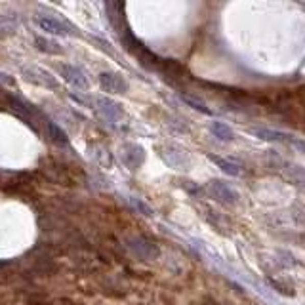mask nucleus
I'll list each match as a JSON object with an SVG mask.
<instances>
[{
  "instance_id": "nucleus-13",
  "label": "nucleus",
  "mask_w": 305,
  "mask_h": 305,
  "mask_svg": "<svg viewBox=\"0 0 305 305\" xmlns=\"http://www.w3.org/2000/svg\"><path fill=\"white\" fill-rule=\"evenodd\" d=\"M48 132H50V138L54 143H58V145H67V134L61 128H58L54 122H48Z\"/></svg>"
},
{
  "instance_id": "nucleus-2",
  "label": "nucleus",
  "mask_w": 305,
  "mask_h": 305,
  "mask_svg": "<svg viewBox=\"0 0 305 305\" xmlns=\"http://www.w3.org/2000/svg\"><path fill=\"white\" fill-rule=\"evenodd\" d=\"M35 23L38 27L50 35H58V37H65V35H74V31L71 25L63 23L58 17H52V15H35Z\"/></svg>"
},
{
  "instance_id": "nucleus-7",
  "label": "nucleus",
  "mask_w": 305,
  "mask_h": 305,
  "mask_svg": "<svg viewBox=\"0 0 305 305\" xmlns=\"http://www.w3.org/2000/svg\"><path fill=\"white\" fill-rule=\"evenodd\" d=\"M59 71L63 74V79L69 82V84H73L74 88H80V90H88V79L84 77V73L77 69L73 65H59Z\"/></svg>"
},
{
  "instance_id": "nucleus-14",
  "label": "nucleus",
  "mask_w": 305,
  "mask_h": 305,
  "mask_svg": "<svg viewBox=\"0 0 305 305\" xmlns=\"http://www.w3.org/2000/svg\"><path fill=\"white\" fill-rule=\"evenodd\" d=\"M182 97H183V101H185V103H189L191 107H193V109H196V111H198V113H204V115H210V113H212V111L208 109V105H206V103L200 101V99H196V97H193V95L183 94Z\"/></svg>"
},
{
  "instance_id": "nucleus-12",
  "label": "nucleus",
  "mask_w": 305,
  "mask_h": 305,
  "mask_svg": "<svg viewBox=\"0 0 305 305\" xmlns=\"http://www.w3.org/2000/svg\"><path fill=\"white\" fill-rule=\"evenodd\" d=\"M97 103L105 105L103 113L109 116L111 120H115V118H120V116H122V109H120V105H116V103L109 101V99H97Z\"/></svg>"
},
{
  "instance_id": "nucleus-8",
  "label": "nucleus",
  "mask_w": 305,
  "mask_h": 305,
  "mask_svg": "<svg viewBox=\"0 0 305 305\" xmlns=\"http://www.w3.org/2000/svg\"><path fill=\"white\" fill-rule=\"evenodd\" d=\"M23 74L27 77V80L35 82V84H40V86L46 88H58L56 80L52 79V74H48L38 67H23Z\"/></svg>"
},
{
  "instance_id": "nucleus-1",
  "label": "nucleus",
  "mask_w": 305,
  "mask_h": 305,
  "mask_svg": "<svg viewBox=\"0 0 305 305\" xmlns=\"http://www.w3.org/2000/svg\"><path fill=\"white\" fill-rule=\"evenodd\" d=\"M2 191H6L8 195H19V196H27L33 195V183H31L29 175L25 174H14L6 177L4 182L0 183Z\"/></svg>"
},
{
  "instance_id": "nucleus-3",
  "label": "nucleus",
  "mask_w": 305,
  "mask_h": 305,
  "mask_svg": "<svg viewBox=\"0 0 305 305\" xmlns=\"http://www.w3.org/2000/svg\"><path fill=\"white\" fill-rule=\"evenodd\" d=\"M42 172L48 180H52L54 183H59V185H73L74 182L71 172L67 170V166L58 164V162H50V164L42 166Z\"/></svg>"
},
{
  "instance_id": "nucleus-11",
  "label": "nucleus",
  "mask_w": 305,
  "mask_h": 305,
  "mask_svg": "<svg viewBox=\"0 0 305 305\" xmlns=\"http://www.w3.org/2000/svg\"><path fill=\"white\" fill-rule=\"evenodd\" d=\"M212 160H214V162H216V164H218L225 174H229V175H240L242 174L239 162H233V160H227V159H219V157H212Z\"/></svg>"
},
{
  "instance_id": "nucleus-4",
  "label": "nucleus",
  "mask_w": 305,
  "mask_h": 305,
  "mask_svg": "<svg viewBox=\"0 0 305 305\" xmlns=\"http://www.w3.org/2000/svg\"><path fill=\"white\" fill-rule=\"evenodd\" d=\"M208 191H210V195L214 196V198H218L219 202H223V204H235L239 200V195H237L227 183L218 182V180L210 182Z\"/></svg>"
},
{
  "instance_id": "nucleus-15",
  "label": "nucleus",
  "mask_w": 305,
  "mask_h": 305,
  "mask_svg": "<svg viewBox=\"0 0 305 305\" xmlns=\"http://www.w3.org/2000/svg\"><path fill=\"white\" fill-rule=\"evenodd\" d=\"M292 147H296L299 152H303V155H305V139L294 138V141H292Z\"/></svg>"
},
{
  "instance_id": "nucleus-5",
  "label": "nucleus",
  "mask_w": 305,
  "mask_h": 305,
  "mask_svg": "<svg viewBox=\"0 0 305 305\" xmlns=\"http://www.w3.org/2000/svg\"><path fill=\"white\" fill-rule=\"evenodd\" d=\"M99 84L105 92H111V94H124L128 90V84L124 82L122 77L115 73H101L99 74Z\"/></svg>"
},
{
  "instance_id": "nucleus-6",
  "label": "nucleus",
  "mask_w": 305,
  "mask_h": 305,
  "mask_svg": "<svg viewBox=\"0 0 305 305\" xmlns=\"http://www.w3.org/2000/svg\"><path fill=\"white\" fill-rule=\"evenodd\" d=\"M250 134L256 136V138L263 139V141H273V143H290L294 141L292 136L288 134H283V132H276V130H269V128H250Z\"/></svg>"
},
{
  "instance_id": "nucleus-9",
  "label": "nucleus",
  "mask_w": 305,
  "mask_h": 305,
  "mask_svg": "<svg viewBox=\"0 0 305 305\" xmlns=\"http://www.w3.org/2000/svg\"><path fill=\"white\" fill-rule=\"evenodd\" d=\"M208 130H210L212 136L218 138L219 141H233V139H235V132H233L225 122L214 120V122L208 124Z\"/></svg>"
},
{
  "instance_id": "nucleus-10",
  "label": "nucleus",
  "mask_w": 305,
  "mask_h": 305,
  "mask_svg": "<svg viewBox=\"0 0 305 305\" xmlns=\"http://www.w3.org/2000/svg\"><path fill=\"white\" fill-rule=\"evenodd\" d=\"M35 44H37L38 50L44 52V54H52V56H59V54H63V48H61L56 40H50V38L37 37L35 38Z\"/></svg>"
}]
</instances>
